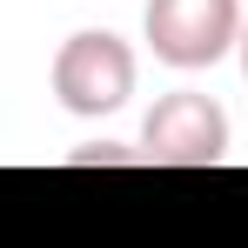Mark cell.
<instances>
[{
  "label": "cell",
  "mask_w": 248,
  "mask_h": 248,
  "mask_svg": "<svg viewBox=\"0 0 248 248\" xmlns=\"http://www.w3.org/2000/svg\"><path fill=\"white\" fill-rule=\"evenodd\" d=\"M134 94V47L108 27H87V34H67L61 54H54V101L81 121H101L127 108Z\"/></svg>",
  "instance_id": "cell-1"
},
{
  "label": "cell",
  "mask_w": 248,
  "mask_h": 248,
  "mask_svg": "<svg viewBox=\"0 0 248 248\" xmlns=\"http://www.w3.org/2000/svg\"><path fill=\"white\" fill-rule=\"evenodd\" d=\"M141 161L148 168H221L228 161V114L195 87H174L141 121Z\"/></svg>",
  "instance_id": "cell-2"
},
{
  "label": "cell",
  "mask_w": 248,
  "mask_h": 248,
  "mask_svg": "<svg viewBox=\"0 0 248 248\" xmlns=\"http://www.w3.org/2000/svg\"><path fill=\"white\" fill-rule=\"evenodd\" d=\"M141 27H148L155 61L195 74V67H215L242 41V0H148Z\"/></svg>",
  "instance_id": "cell-3"
},
{
  "label": "cell",
  "mask_w": 248,
  "mask_h": 248,
  "mask_svg": "<svg viewBox=\"0 0 248 248\" xmlns=\"http://www.w3.org/2000/svg\"><path fill=\"white\" fill-rule=\"evenodd\" d=\"M235 47H242V74H248V27H242V41H235Z\"/></svg>",
  "instance_id": "cell-4"
}]
</instances>
